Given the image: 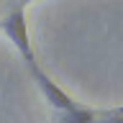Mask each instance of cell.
<instances>
[{"label":"cell","instance_id":"2","mask_svg":"<svg viewBox=\"0 0 123 123\" xmlns=\"http://www.w3.org/2000/svg\"><path fill=\"white\" fill-rule=\"evenodd\" d=\"M31 74H33V82H36L41 98H44L51 108H56V110H62V113H67V110H74V108H77V103L67 95V90H62V87L46 74L44 69H38V64H36V67H31Z\"/></svg>","mask_w":123,"mask_h":123},{"label":"cell","instance_id":"5","mask_svg":"<svg viewBox=\"0 0 123 123\" xmlns=\"http://www.w3.org/2000/svg\"><path fill=\"white\" fill-rule=\"evenodd\" d=\"M21 3H23V5H26V3H33V0H21Z\"/></svg>","mask_w":123,"mask_h":123},{"label":"cell","instance_id":"1","mask_svg":"<svg viewBox=\"0 0 123 123\" xmlns=\"http://www.w3.org/2000/svg\"><path fill=\"white\" fill-rule=\"evenodd\" d=\"M0 31L5 33V38L13 44V49L21 54V59L28 67H36V54L31 46V33H28V23H26V10L21 5L13 8L10 13L0 21Z\"/></svg>","mask_w":123,"mask_h":123},{"label":"cell","instance_id":"4","mask_svg":"<svg viewBox=\"0 0 123 123\" xmlns=\"http://www.w3.org/2000/svg\"><path fill=\"white\" fill-rule=\"evenodd\" d=\"M98 123H123V113H108L105 118H98Z\"/></svg>","mask_w":123,"mask_h":123},{"label":"cell","instance_id":"3","mask_svg":"<svg viewBox=\"0 0 123 123\" xmlns=\"http://www.w3.org/2000/svg\"><path fill=\"white\" fill-rule=\"evenodd\" d=\"M62 123H98V115L92 113V110H87V108L77 105L74 110H67V113H64Z\"/></svg>","mask_w":123,"mask_h":123}]
</instances>
